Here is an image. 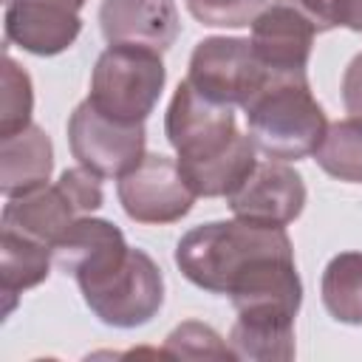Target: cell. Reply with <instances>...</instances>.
Instances as JSON below:
<instances>
[{"label":"cell","instance_id":"obj_6","mask_svg":"<svg viewBox=\"0 0 362 362\" xmlns=\"http://www.w3.org/2000/svg\"><path fill=\"white\" fill-rule=\"evenodd\" d=\"M144 122L127 124L105 116L90 99L79 102L68 119V144L74 158L102 178H122L144 153Z\"/></svg>","mask_w":362,"mask_h":362},{"label":"cell","instance_id":"obj_25","mask_svg":"<svg viewBox=\"0 0 362 362\" xmlns=\"http://www.w3.org/2000/svg\"><path fill=\"white\" fill-rule=\"evenodd\" d=\"M342 105L354 119H362V54H356L342 74Z\"/></svg>","mask_w":362,"mask_h":362},{"label":"cell","instance_id":"obj_18","mask_svg":"<svg viewBox=\"0 0 362 362\" xmlns=\"http://www.w3.org/2000/svg\"><path fill=\"white\" fill-rule=\"evenodd\" d=\"M322 305L345 325H362V252H339L322 272Z\"/></svg>","mask_w":362,"mask_h":362},{"label":"cell","instance_id":"obj_27","mask_svg":"<svg viewBox=\"0 0 362 362\" xmlns=\"http://www.w3.org/2000/svg\"><path fill=\"white\" fill-rule=\"evenodd\" d=\"M45 3H54V6H62V8H71V11H79L85 6V0H45Z\"/></svg>","mask_w":362,"mask_h":362},{"label":"cell","instance_id":"obj_19","mask_svg":"<svg viewBox=\"0 0 362 362\" xmlns=\"http://www.w3.org/2000/svg\"><path fill=\"white\" fill-rule=\"evenodd\" d=\"M314 158L328 175L362 184V119L348 116L328 124Z\"/></svg>","mask_w":362,"mask_h":362},{"label":"cell","instance_id":"obj_10","mask_svg":"<svg viewBox=\"0 0 362 362\" xmlns=\"http://www.w3.org/2000/svg\"><path fill=\"white\" fill-rule=\"evenodd\" d=\"M317 25L291 3L274 0L252 23V48L272 71H305Z\"/></svg>","mask_w":362,"mask_h":362},{"label":"cell","instance_id":"obj_1","mask_svg":"<svg viewBox=\"0 0 362 362\" xmlns=\"http://www.w3.org/2000/svg\"><path fill=\"white\" fill-rule=\"evenodd\" d=\"M249 139L257 153L277 161H300L317 153L328 119L308 88L305 71H269L266 82L243 105Z\"/></svg>","mask_w":362,"mask_h":362},{"label":"cell","instance_id":"obj_7","mask_svg":"<svg viewBox=\"0 0 362 362\" xmlns=\"http://www.w3.org/2000/svg\"><path fill=\"white\" fill-rule=\"evenodd\" d=\"M119 204L127 218L139 223H175L181 221L192 204L195 192L187 184L178 158L150 153L116 184Z\"/></svg>","mask_w":362,"mask_h":362},{"label":"cell","instance_id":"obj_14","mask_svg":"<svg viewBox=\"0 0 362 362\" xmlns=\"http://www.w3.org/2000/svg\"><path fill=\"white\" fill-rule=\"evenodd\" d=\"M76 218H82V215L71 206V201L65 198L59 184H54V187L45 184L25 195H14L3 206V229L20 232L31 240H40L48 249L71 229V223Z\"/></svg>","mask_w":362,"mask_h":362},{"label":"cell","instance_id":"obj_9","mask_svg":"<svg viewBox=\"0 0 362 362\" xmlns=\"http://www.w3.org/2000/svg\"><path fill=\"white\" fill-rule=\"evenodd\" d=\"M235 218L263 223V226H283L300 218L305 206V184L303 175L288 161H257L249 178L226 198Z\"/></svg>","mask_w":362,"mask_h":362},{"label":"cell","instance_id":"obj_13","mask_svg":"<svg viewBox=\"0 0 362 362\" xmlns=\"http://www.w3.org/2000/svg\"><path fill=\"white\" fill-rule=\"evenodd\" d=\"M51 170H54L51 139L34 122L0 139V189L6 198L45 187Z\"/></svg>","mask_w":362,"mask_h":362},{"label":"cell","instance_id":"obj_20","mask_svg":"<svg viewBox=\"0 0 362 362\" xmlns=\"http://www.w3.org/2000/svg\"><path fill=\"white\" fill-rule=\"evenodd\" d=\"M124 240L122 229L113 226L110 221H102V218H76L71 223V229L51 246V257L54 263L65 272V274H74L82 263H88L93 255H99L102 249L113 246Z\"/></svg>","mask_w":362,"mask_h":362},{"label":"cell","instance_id":"obj_8","mask_svg":"<svg viewBox=\"0 0 362 362\" xmlns=\"http://www.w3.org/2000/svg\"><path fill=\"white\" fill-rule=\"evenodd\" d=\"M167 141L173 144L178 161H201L221 150H226L238 136V119L229 105H218L201 96L187 79L175 88L167 119H164Z\"/></svg>","mask_w":362,"mask_h":362},{"label":"cell","instance_id":"obj_5","mask_svg":"<svg viewBox=\"0 0 362 362\" xmlns=\"http://www.w3.org/2000/svg\"><path fill=\"white\" fill-rule=\"evenodd\" d=\"M272 68H266L252 42L240 37H206L195 45L189 57L187 82L206 99L218 105H246L255 90L266 82Z\"/></svg>","mask_w":362,"mask_h":362},{"label":"cell","instance_id":"obj_23","mask_svg":"<svg viewBox=\"0 0 362 362\" xmlns=\"http://www.w3.org/2000/svg\"><path fill=\"white\" fill-rule=\"evenodd\" d=\"M266 6L269 0H187L189 14L212 28H246Z\"/></svg>","mask_w":362,"mask_h":362},{"label":"cell","instance_id":"obj_2","mask_svg":"<svg viewBox=\"0 0 362 362\" xmlns=\"http://www.w3.org/2000/svg\"><path fill=\"white\" fill-rule=\"evenodd\" d=\"M85 305L113 328H139L164 305V274L156 260L124 240L102 249L76 272Z\"/></svg>","mask_w":362,"mask_h":362},{"label":"cell","instance_id":"obj_16","mask_svg":"<svg viewBox=\"0 0 362 362\" xmlns=\"http://www.w3.org/2000/svg\"><path fill=\"white\" fill-rule=\"evenodd\" d=\"M257 164V147L249 139V133H240L226 150L201 158V161H178L187 184L195 195L204 198H229L255 170Z\"/></svg>","mask_w":362,"mask_h":362},{"label":"cell","instance_id":"obj_22","mask_svg":"<svg viewBox=\"0 0 362 362\" xmlns=\"http://www.w3.org/2000/svg\"><path fill=\"white\" fill-rule=\"evenodd\" d=\"M164 351L170 359H235L229 342H223L215 328L198 320L175 325L164 339Z\"/></svg>","mask_w":362,"mask_h":362},{"label":"cell","instance_id":"obj_17","mask_svg":"<svg viewBox=\"0 0 362 362\" xmlns=\"http://www.w3.org/2000/svg\"><path fill=\"white\" fill-rule=\"evenodd\" d=\"M51 249L40 240H31L20 232L3 229L0 235V291H3V317L11 314L17 294L40 286L51 272Z\"/></svg>","mask_w":362,"mask_h":362},{"label":"cell","instance_id":"obj_12","mask_svg":"<svg viewBox=\"0 0 362 362\" xmlns=\"http://www.w3.org/2000/svg\"><path fill=\"white\" fill-rule=\"evenodd\" d=\"M79 31V11L45 0H6V40L28 54H62L74 45Z\"/></svg>","mask_w":362,"mask_h":362},{"label":"cell","instance_id":"obj_11","mask_svg":"<svg viewBox=\"0 0 362 362\" xmlns=\"http://www.w3.org/2000/svg\"><path fill=\"white\" fill-rule=\"evenodd\" d=\"M99 25L110 45L153 51H167L181 31L175 0H102Z\"/></svg>","mask_w":362,"mask_h":362},{"label":"cell","instance_id":"obj_3","mask_svg":"<svg viewBox=\"0 0 362 362\" xmlns=\"http://www.w3.org/2000/svg\"><path fill=\"white\" fill-rule=\"evenodd\" d=\"M269 255H294L283 226H263L252 221H212L189 229L175 246V266L181 274L212 294H226L235 277Z\"/></svg>","mask_w":362,"mask_h":362},{"label":"cell","instance_id":"obj_24","mask_svg":"<svg viewBox=\"0 0 362 362\" xmlns=\"http://www.w3.org/2000/svg\"><path fill=\"white\" fill-rule=\"evenodd\" d=\"M59 189L65 192V198L71 201V206L79 212V215H88L93 209L102 206L105 201V192H102V175H96L93 170L88 167H71L59 175Z\"/></svg>","mask_w":362,"mask_h":362},{"label":"cell","instance_id":"obj_4","mask_svg":"<svg viewBox=\"0 0 362 362\" xmlns=\"http://www.w3.org/2000/svg\"><path fill=\"white\" fill-rule=\"evenodd\" d=\"M164 79L161 51L144 45H107L93 65L88 99L105 116L139 124L153 113Z\"/></svg>","mask_w":362,"mask_h":362},{"label":"cell","instance_id":"obj_21","mask_svg":"<svg viewBox=\"0 0 362 362\" xmlns=\"http://www.w3.org/2000/svg\"><path fill=\"white\" fill-rule=\"evenodd\" d=\"M0 139L11 136L31 124L34 110V88L31 76L6 54L3 57V74H0Z\"/></svg>","mask_w":362,"mask_h":362},{"label":"cell","instance_id":"obj_15","mask_svg":"<svg viewBox=\"0 0 362 362\" xmlns=\"http://www.w3.org/2000/svg\"><path fill=\"white\" fill-rule=\"evenodd\" d=\"M235 359L286 362L294 359V314L286 311H238L229 331Z\"/></svg>","mask_w":362,"mask_h":362},{"label":"cell","instance_id":"obj_26","mask_svg":"<svg viewBox=\"0 0 362 362\" xmlns=\"http://www.w3.org/2000/svg\"><path fill=\"white\" fill-rule=\"evenodd\" d=\"M334 20L337 25L362 34V0H334Z\"/></svg>","mask_w":362,"mask_h":362}]
</instances>
